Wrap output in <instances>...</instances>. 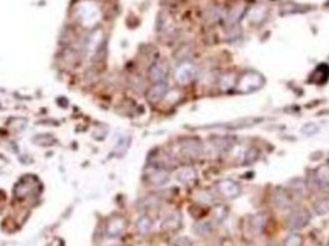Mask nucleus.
<instances>
[{"instance_id":"nucleus-1","label":"nucleus","mask_w":329,"mask_h":246,"mask_svg":"<svg viewBox=\"0 0 329 246\" xmlns=\"http://www.w3.org/2000/svg\"><path fill=\"white\" fill-rule=\"evenodd\" d=\"M265 79L262 78V75H259L256 72H249L244 73L238 82V90L241 93H253L259 88H262Z\"/></svg>"},{"instance_id":"nucleus-2","label":"nucleus","mask_w":329,"mask_h":246,"mask_svg":"<svg viewBox=\"0 0 329 246\" xmlns=\"http://www.w3.org/2000/svg\"><path fill=\"white\" fill-rule=\"evenodd\" d=\"M146 180L151 185H156V187H162L164 184H168L169 181V173L166 169L163 167H159V166H151L146 169Z\"/></svg>"},{"instance_id":"nucleus-3","label":"nucleus","mask_w":329,"mask_h":246,"mask_svg":"<svg viewBox=\"0 0 329 246\" xmlns=\"http://www.w3.org/2000/svg\"><path fill=\"white\" fill-rule=\"evenodd\" d=\"M308 222H309V213L305 208H296V210L291 211L290 216H288L286 226L290 228L293 232H296L297 229L308 225Z\"/></svg>"},{"instance_id":"nucleus-4","label":"nucleus","mask_w":329,"mask_h":246,"mask_svg":"<svg viewBox=\"0 0 329 246\" xmlns=\"http://www.w3.org/2000/svg\"><path fill=\"white\" fill-rule=\"evenodd\" d=\"M216 188L219 191V195H221L223 198H226V199H235V198H238L241 195V191H242L241 185L236 181H233V180H221V181H218Z\"/></svg>"},{"instance_id":"nucleus-5","label":"nucleus","mask_w":329,"mask_h":246,"mask_svg":"<svg viewBox=\"0 0 329 246\" xmlns=\"http://www.w3.org/2000/svg\"><path fill=\"white\" fill-rule=\"evenodd\" d=\"M182 154L188 158H198L203 154V144L197 139L182 140Z\"/></svg>"},{"instance_id":"nucleus-6","label":"nucleus","mask_w":329,"mask_h":246,"mask_svg":"<svg viewBox=\"0 0 329 246\" xmlns=\"http://www.w3.org/2000/svg\"><path fill=\"white\" fill-rule=\"evenodd\" d=\"M125 228H127L125 219L120 217V216H115V217H112L107 222L105 231H107V236H110V237H118V236L122 234L123 231H125Z\"/></svg>"},{"instance_id":"nucleus-7","label":"nucleus","mask_w":329,"mask_h":246,"mask_svg":"<svg viewBox=\"0 0 329 246\" xmlns=\"http://www.w3.org/2000/svg\"><path fill=\"white\" fill-rule=\"evenodd\" d=\"M194 76H195V68H194V65L189 64V62L182 64L180 67L177 68V72H175L177 82H178V84H183V85L189 84V82L194 79Z\"/></svg>"},{"instance_id":"nucleus-8","label":"nucleus","mask_w":329,"mask_h":246,"mask_svg":"<svg viewBox=\"0 0 329 246\" xmlns=\"http://www.w3.org/2000/svg\"><path fill=\"white\" fill-rule=\"evenodd\" d=\"M160 226H162L163 231H177L178 228L182 226V216H180V213H177V211L168 213L166 216L163 217Z\"/></svg>"},{"instance_id":"nucleus-9","label":"nucleus","mask_w":329,"mask_h":246,"mask_svg":"<svg viewBox=\"0 0 329 246\" xmlns=\"http://www.w3.org/2000/svg\"><path fill=\"white\" fill-rule=\"evenodd\" d=\"M177 180L183 184H194L197 181V170L190 166H185L177 170Z\"/></svg>"},{"instance_id":"nucleus-10","label":"nucleus","mask_w":329,"mask_h":246,"mask_svg":"<svg viewBox=\"0 0 329 246\" xmlns=\"http://www.w3.org/2000/svg\"><path fill=\"white\" fill-rule=\"evenodd\" d=\"M166 93H168V85L164 84V82H157V84H154L149 88L146 98L151 102H159L164 98V96H166Z\"/></svg>"},{"instance_id":"nucleus-11","label":"nucleus","mask_w":329,"mask_h":246,"mask_svg":"<svg viewBox=\"0 0 329 246\" xmlns=\"http://www.w3.org/2000/svg\"><path fill=\"white\" fill-rule=\"evenodd\" d=\"M166 75H168V65L163 61L156 62L149 70V78H151V81H154L156 84L157 82H163L164 78H166Z\"/></svg>"},{"instance_id":"nucleus-12","label":"nucleus","mask_w":329,"mask_h":246,"mask_svg":"<svg viewBox=\"0 0 329 246\" xmlns=\"http://www.w3.org/2000/svg\"><path fill=\"white\" fill-rule=\"evenodd\" d=\"M136 229H137V232H139V234H142V236L148 234V232H149L151 229H153V219H151L148 214L141 216V217H139V221H137V224H136Z\"/></svg>"},{"instance_id":"nucleus-13","label":"nucleus","mask_w":329,"mask_h":246,"mask_svg":"<svg viewBox=\"0 0 329 246\" xmlns=\"http://www.w3.org/2000/svg\"><path fill=\"white\" fill-rule=\"evenodd\" d=\"M273 202H274V205H276V208L285 210L288 205H290L291 201H290V198H288L285 190H278L276 195H274V198H273Z\"/></svg>"},{"instance_id":"nucleus-14","label":"nucleus","mask_w":329,"mask_h":246,"mask_svg":"<svg viewBox=\"0 0 329 246\" xmlns=\"http://www.w3.org/2000/svg\"><path fill=\"white\" fill-rule=\"evenodd\" d=\"M212 143L215 146V149L218 152H226L232 147V139H227V137H216V139H212Z\"/></svg>"},{"instance_id":"nucleus-15","label":"nucleus","mask_w":329,"mask_h":246,"mask_svg":"<svg viewBox=\"0 0 329 246\" xmlns=\"http://www.w3.org/2000/svg\"><path fill=\"white\" fill-rule=\"evenodd\" d=\"M265 222L267 221H265V216L264 214H256V216H253V221L250 224L253 226V232H255V234H259V232L264 229Z\"/></svg>"},{"instance_id":"nucleus-16","label":"nucleus","mask_w":329,"mask_h":246,"mask_svg":"<svg viewBox=\"0 0 329 246\" xmlns=\"http://www.w3.org/2000/svg\"><path fill=\"white\" fill-rule=\"evenodd\" d=\"M302 245H304V239H302V236L297 234V232H291V234L283 240V246H302Z\"/></svg>"},{"instance_id":"nucleus-17","label":"nucleus","mask_w":329,"mask_h":246,"mask_svg":"<svg viewBox=\"0 0 329 246\" xmlns=\"http://www.w3.org/2000/svg\"><path fill=\"white\" fill-rule=\"evenodd\" d=\"M195 199H197L198 202L204 204V205H209V204L213 202L212 195L209 193V191H206V190H201V191H198V193H195Z\"/></svg>"},{"instance_id":"nucleus-18","label":"nucleus","mask_w":329,"mask_h":246,"mask_svg":"<svg viewBox=\"0 0 329 246\" xmlns=\"http://www.w3.org/2000/svg\"><path fill=\"white\" fill-rule=\"evenodd\" d=\"M194 243H192V240L189 237H185V236H180L177 237L171 242V246H192Z\"/></svg>"},{"instance_id":"nucleus-19","label":"nucleus","mask_w":329,"mask_h":246,"mask_svg":"<svg viewBox=\"0 0 329 246\" xmlns=\"http://www.w3.org/2000/svg\"><path fill=\"white\" fill-rule=\"evenodd\" d=\"M317 131H319V126L314 125V123H306V125L302 128V132L306 134V135H312V134H315Z\"/></svg>"},{"instance_id":"nucleus-20","label":"nucleus","mask_w":329,"mask_h":246,"mask_svg":"<svg viewBox=\"0 0 329 246\" xmlns=\"http://www.w3.org/2000/svg\"><path fill=\"white\" fill-rule=\"evenodd\" d=\"M273 246H274V245H273Z\"/></svg>"}]
</instances>
